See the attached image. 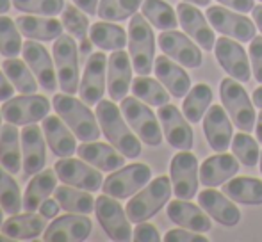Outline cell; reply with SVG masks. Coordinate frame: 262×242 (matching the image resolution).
Instances as JSON below:
<instances>
[{"label":"cell","mask_w":262,"mask_h":242,"mask_svg":"<svg viewBox=\"0 0 262 242\" xmlns=\"http://www.w3.org/2000/svg\"><path fill=\"white\" fill-rule=\"evenodd\" d=\"M154 71H156L159 82L171 93V96L184 98L191 91V77L186 73V69L175 64L168 56L157 57Z\"/></svg>","instance_id":"obj_28"},{"label":"cell","mask_w":262,"mask_h":242,"mask_svg":"<svg viewBox=\"0 0 262 242\" xmlns=\"http://www.w3.org/2000/svg\"><path fill=\"white\" fill-rule=\"evenodd\" d=\"M168 217L171 219L175 225L182 226V228L193 230L198 233H205L210 230L212 223H210L209 215L204 212L200 205H193L191 200H173L166 207Z\"/></svg>","instance_id":"obj_24"},{"label":"cell","mask_w":262,"mask_h":242,"mask_svg":"<svg viewBox=\"0 0 262 242\" xmlns=\"http://www.w3.org/2000/svg\"><path fill=\"white\" fill-rule=\"evenodd\" d=\"M24 59L27 62V66L31 68V71L34 73V77L38 79L39 86L47 91H55L59 86L57 80V71L54 69L55 62H52L49 50L43 45H39L38 41L31 39V41H25L24 49Z\"/></svg>","instance_id":"obj_18"},{"label":"cell","mask_w":262,"mask_h":242,"mask_svg":"<svg viewBox=\"0 0 262 242\" xmlns=\"http://www.w3.org/2000/svg\"><path fill=\"white\" fill-rule=\"evenodd\" d=\"M93 230V223L86 214H66L54 219L47 226L43 239L47 242H80L86 240Z\"/></svg>","instance_id":"obj_15"},{"label":"cell","mask_w":262,"mask_h":242,"mask_svg":"<svg viewBox=\"0 0 262 242\" xmlns=\"http://www.w3.org/2000/svg\"><path fill=\"white\" fill-rule=\"evenodd\" d=\"M189 4H194V6H209L210 0H186Z\"/></svg>","instance_id":"obj_59"},{"label":"cell","mask_w":262,"mask_h":242,"mask_svg":"<svg viewBox=\"0 0 262 242\" xmlns=\"http://www.w3.org/2000/svg\"><path fill=\"white\" fill-rule=\"evenodd\" d=\"M150 178H152V170L146 164L136 162L113 171L105 178L102 189L104 194H109L116 200H125L139 192L150 182Z\"/></svg>","instance_id":"obj_8"},{"label":"cell","mask_w":262,"mask_h":242,"mask_svg":"<svg viewBox=\"0 0 262 242\" xmlns=\"http://www.w3.org/2000/svg\"><path fill=\"white\" fill-rule=\"evenodd\" d=\"M77 155L82 160H86L88 164L95 166L100 171H113L123 167L125 164V155L118 152L114 146H109L105 142L98 141H88L82 142L80 146H77Z\"/></svg>","instance_id":"obj_25"},{"label":"cell","mask_w":262,"mask_h":242,"mask_svg":"<svg viewBox=\"0 0 262 242\" xmlns=\"http://www.w3.org/2000/svg\"><path fill=\"white\" fill-rule=\"evenodd\" d=\"M143 16L159 31H173L179 25L175 9L164 0H145L141 6Z\"/></svg>","instance_id":"obj_38"},{"label":"cell","mask_w":262,"mask_h":242,"mask_svg":"<svg viewBox=\"0 0 262 242\" xmlns=\"http://www.w3.org/2000/svg\"><path fill=\"white\" fill-rule=\"evenodd\" d=\"M157 118L161 119L164 137L173 148L177 150H191L193 148V128L189 127L186 116L180 114V111L171 104H166L159 107Z\"/></svg>","instance_id":"obj_16"},{"label":"cell","mask_w":262,"mask_h":242,"mask_svg":"<svg viewBox=\"0 0 262 242\" xmlns=\"http://www.w3.org/2000/svg\"><path fill=\"white\" fill-rule=\"evenodd\" d=\"M4 208H2V205H0V228H2V225H4Z\"/></svg>","instance_id":"obj_61"},{"label":"cell","mask_w":262,"mask_h":242,"mask_svg":"<svg viewBox=\"0 0 262 242\" xmlns=\"http://www.w3.org/2000/svg\"><path fill=\"white\" fill-rule=\"evenodd\" d=\"M90 39L102 50H121L128 43V36L123 27L113 21H97L90 29Z\"/></svg>","instance_id":"obj_34"},{"label":"cell","mask_w":262,"mask_h":242,"mask_svg":"<svg viewBox=\"0 0 262 242\" xmlns=\"http://www.w3.org/2000/svg\"><path fill=\"white\" fill-rule=\"evenodd\" d=\"M41 130L54 155L62 159V157H72L77 152L75 134L70 130V127L62 121L61 116H47L43 119Z\"/></svg>","instance_id":"obj_27"},{"label":"cell","mask_w":262,"mask_h":242,"mask_svg":"<svg viewBox=\"0 0 262 242\" xmlns=\"http://www.w3.org/2000/svg\"><path fill=\"white\" fill-rule=\"evenodd\" d=\"M73 2H75V6L80 7L84 13L90 14V16L98 13V0H73Z\"/></svg>","instance_id":"obj_53"},{"label":"cell","mask_w":262,"mask_h":242,"mask_svg":"<svg viewBox=\"0 0 262 242\" xmlns=\"http://www.w3.org/2000/svg\"><path fill=\"white\" fill-rule=\"evenodd\" d=\"M223 192L232 201L245 205H262V182L259 178L239 177L223 185Z\"/></svg>","instance_id":"obj_35"},{"label":"cell","mask_w":262,"mask_h":242,"mask_svg":"<svg viewBox=\"0 0 262 242\" xmlns=\"http://www.w3.org/2000/svg\"><path fill=\"white\" fill-rule=\"evenodd\" d=\"M260 173H262V153H260Z\"/></svg>","instance_id":"obj_63"},{"label":"cell","mask_w":262,"mask_h":242,"mask_svg":"<svg viewBox=\"0 0 262 242\" xmlns=\"http://www.w3.org/2000/svg\"><path fill=\"white\" fill-rule=\"evenodd\" d=\"M145 0H100L98 4V16L105 21H120L130 18L143 6Z\"/></svg>","instance_id":"obj_42"},{"label":"cell","mask_w":262,"mask_h":242,"mask_svg":"<svg viewBox=\"0 0 262 242\" xmlns=\"http://www.w3.org/2000/svg\"><path fill=\"white\" fill-rule=\"evenodd\" d=\"M13 240H14L13 237L6 235V233H4V235H0V242H13Z\"/></svg>","instance_id":"obj_60"},{"label":"cell","mask_w":262,"mask_h":242,"mask_svg":"<svg viewBox=\"0 0 262 242\" xmlns=\"http://www.w3.org/2000/svg\"><path fill=\"white\" fill-rule=\"evenodd\" d=\"M95 214L104 228V232L113 240L127 242L132 239V230H130V219L127 215V210H123L116 198L109 196V194H102L95 201Z\"/></svg>","instance_id":"obj_9"},{"label":"cell","mask_w":262,"mask_h":242,"mask_svg":"<svg viewBox=\"0 0 262 242\" xmlns=\"http://www.w3.org/2000/svg\"><path fill=\"white\" fill-rule=\"evenodd\" d=\"M54 62L61 91L79 93V49L72 36L61 34L54 43Z\"/></svg>","instance_id":"obj_7"},{"label":"cell","mask_w":262,"mask_h":242,"mask_svg":"<svg viewBox=\"0 0 262 242\" xmlns=\"http://www.w3.org/2000/svg\"><path fill=\"white\" fill-rule=\"evenodd\" d=\"M252 14H253V20H255V25L259 27L260 34H262V6H255V7H253Z\"/></svg>","instance_id":"obj_54"},{"label":"cell","mask_w":262,"mask_h":242,"mask_svg":"<svg viewBox=\"0 0 262 242\" xmlns=\"http://www.w3.org/2000/svg\"><path fill=\"white\" fill-rule=\"evenodd\" d=\"M57 173L55 170H43L36 173V177L29 182L24 196V208L25 212H36L39 210L41 203L49 200V196L57 187Z\"/></svg>","instance_id":"obj_31"},{"label":"cell","mask_w":262,"mask_h":242,"mask_svg":"<svg viewBox=\"0 0 262 242\" xmlns=\"http://www.w3.org/2000/svg\"><path fill=\"white\" fill-rule=\"evenodd\" d=\"M62 25L66 27V31L77 38L79 41L88 38V29H90V20L82 13V9L77 6H64L62 9Z\"/></svg>","instance_id":"obj_45"},{"label":"cell","mask_w":262,"mask_h":242,"mask_svg":"<svg viewBox=\"0 0 262 242\" xmlns=\"http://www.w3.org/2000/svg\"><path fill=\"white\" fill-rule=\"evenodd\" d=\"M59 180L66 185H72L75 189L82 190H98L104 185L100 170L88 164L82 159H72V157H62L54 166Z\"/></svg>","instance_id":"obj_12"},{"label":"cell","mask_w":262,"mask_h":242,"mask_svg":"<svg viewBox=\"0 0 262 242\" xmlns=\"http://www.w3.org/2000/svg\"><path fill=\"white\" fill-rule=\"evenodd\" d=\"M250 62H252L253 77L262 84V38L255 36L250 43Z\"/></svg>","instance_id":"obj_47"},{"label":"cell","mask_w":262,"mask_h":242,"mask_svg":"<svg viewBox=\"0 0 262 242\" xmlns=\"http://www.w3.org/2000/svg\"><path fill=\"white\" fill-rule=\"evenodd\" d=\"M255 132H257V141L262 144V111H260V114H259V118H257V128H255Z\"/></svg>","instance_id":"obj_57"},{"label":"cell","mask_w":262,"mask_h":242,"mask_svg":"<svg viewBox=\"0 0 262 242\" xmlns=\"http://www.w3.org/2000/svg\"><path fill=\"white\" fill-rule=\"evenodd\" d=\"M217 2L237 13H248L255 7V0H217Z\"/></svg>","instance_id":"obj_50"},{"label":"cell","mask_w":262,"mask_h":242,"mask_svg":"<svg viewBox=\"0 0 262 242\" xmlns=\"http://www.w3.org/2000/svg\"><path fill=\"white\" fill-rule=\"evenodd\" d=\"M198 205L223 226H235L241 221V210L220 190H202L198 194Z\"/></svg>","instance_id":"obj_26"},{"label":"cell","mask_w":262,"mask_h":242,"mask_svg":"<svg viewBox=\"0 0 262 242\" xmlns=\"http://www.w3.org/2000/svg\"><path fill=\"white\" fill-rule=\"evenodd\" d=\"M239 171L237 157H232L230 153H216V155L205 159L200 167V182L205 187H216L228 182L235 177Z\"/></svg>","instance_id":"obj_29"},{"label":"cell","mask_w":262,"mask_h":242,"mask_svg":"<svg viewBox=\"0 0 262 242\" xmlns=\"http://www.w3.org/2000/svg\"><path fill=\"white\" fill-rule=\"evenodd\" d=\"M173 192L171 178L157 177L148 185L143 187L139 192L132 196V200L127 203V215L132 223L148 221L150 217L157 214L162 207L169 201V196Z\"/></svg>","instance_id":"obj_4"},{"label":"cell","mask_w":262,"mask_h":242,"mask_svg":"<svg viewBox=\"0 0 262 242\" xmlns=\"http://www.w3.org/2000/svg\"><path fill=\"white\" fill-rule=\"evenodd\" d=\"M173 192L180 200H193L198 190V160L189 150H182L169 164Z\"/></svg>","instance_id":"obj_11"},{"label":"cell","mask_w":262,"mask_h":242,"mask_svg":"<svg viewBox=\"0 0 262 242\" xmlns=\"http://www.w3.org/2000/svg\"><path fill=\"white\" fill-rule=\"evenodd\" d=\"M107 57L104 52H97L90 56L84 68L82 82L79 86L80 100L86 105H97L105 93V68Z\"/></svg>","instance_id":"obj_17"},{"label":"cell","mask_w":262,"mask_h":242,"mask_svg":"<svg viewBox=\"0 0 262 242\" xmlns=\"http://www.w3.org/2000/svg\"><path fill=\"white\" fill-rule=\"evenodd\" d=\"M132 82L130 56L123 50H114L107 61V93L111 100L121 102L127 96Z\"/></svg>","instance_id":"obj_22"},{"label":"cell","mask_w":262,"mask_h":242,"mask_svg":"<svg viewBox=\"0 0 262 242\" xmlns=\"http://www.w3.org/2000/svg\"><path fill=\"white\" fill-rule=\"evenodd\" d=\"M232 152L237 157V160L241 164H245L246 167L257 166L260 159V150L257 141L248 134V132H243L241 134H235L232 139Z\"/></svg>","instance_id":"obj_44"},{"label":"cell","mask_w":262,"mask_h":242,"mask_svg":"<svg viewBox=\"0 0 262 242\" xmlns=\"http://www.w3.org/2000/svg\"><path fill=\"white\" fill-rule=\"evenodd\" d=\"M43 130H39L38 125H25L20 132L21 137V160H24V173L27 177L43 171L47 162L45 139Z\"/></svg>","instance_id":"obj_21"},{"label":"cell","mask_w":262,"mask_h":242,"mask_svg":"<svg viewBox=\"0 0 262 242\" xmlns=\"http://www.w3.org/2000/svg\"><path fill=\"white\" fill-rule=\"evenodd\" d=\"M221 102H223L225 111L234 121V125L243 132H252L255 128V109L246 94L245 87L235 82V79H225L220 87Z\"/></svg>","instance_id":"obj_6"},{"label":"cell","mask_w":262,"mask_h":242,"mask_svg":"<svg viewBox=\"0 0 262 242\" xmlns=\"http://www.w3.org/2000/svg\"><path fill=\"white\" fill-rule=\"evenodd\" d=\"M21 32L16 21L7 16H0V54L6 57H16L21 52Z\"/></svg>","instance_id":"obj_43"},{"label":"cell","mask_w":262,"mask_h":242,"mask_svg":"<svg viewBox=\"0 0 262 242\" xmlns=\"http://www.w3.org/2000/svg\"><path fill=\"white\" fill-rule=\"evenodd\" d=\"M260 2H262V0H260Z\"/></svg>","instance_id":"obj_64"},{"label":"cell","mask_w":262,"mask_h":242,"mask_svg":"<svg viewBox=\"0 0 262 242\" xmlns=\"http://www.w3.org/2000/svg\"><path fill=\"white\" fill-rule=\"evenodd\" d=\"M20 132L16 125L7 123L0 128V164L11 175H18L21 170V150H20Z\"/></svg>","instance_id":"obj_33"},{"label":"cell","mask_w":262,"mask_h":242,"mask_svg":"<svg viewBox=\"0 0 262 242\" xmlns=\"http://www.w3.org/2000/svg\"><path fill=\"white\" fill-rule=\"evenodd\" d=\"M132 239H134L136 242H159L161 240V235H159L156 226L150 225V223H146V221H143V223H138Z\"/></svg>","instance_id":"obj_49"},{"label":"cell","mask_w":262,"mask_h":242,"mask_svg":"<svg viewBox=\"0 0 262 242\" xmlns=\"http://www.w3.org/2000/svg\"><path fill=\"white\" fill-rule=\"evenodd\" d=\"M59 208H61V205L57 200H45L39 207V214L45 215L47 219H54L59 214Z\"/></svg>","instance_id":"obj_52"},{"label":"cell","mask_w":262,"mask_h":242,"mask_svg":"<svg viewBox=\"0 0 262 242\" xmlns=\"http://www.w3.org/2000/svg\"><path fill=\"white\" fill-rule=\"evenodd\" d=\"M159 46L166 56L186 68H198L202 64V50L179 31H166L159 36Z\"/></svg>","instance_id":"obj_20"},{"label":"cell","mask_w":262,"mask_h":242,"mask_svg":"<svg viewBox=\"0 0 262 242\" xmlns=\"http://www.w3.org/2000/svg\"><path fill=\"white\" fill-rule=\"evenodd\" d=\"M13 6L25 14L55 16L64 9V0H13Z\"/></svg>","instance_id":"obj_46"},{"label":"cell","mask_w":262,"mask_h":242,"mask_svg":"<svg viewBox=\"0 0 262 242\" xmlns=\"http://www.w3.org/2000/svg\"><path fill=\"white\" fill-rule=\"evenodd\" d=\"M2 69L9 80L13 82L14 89L20 91L21 94H32L38 91V82L32 77L31 69L27 68V62L20 61L16 57H7L2 62Z\"/></svg>","instance_id":"obj_39"},{"label":"cell","mask_w":262,"mask_h":242,"mask_svg":"<svg viewBox=\"0 0 262 242\" xmlns=\"http://www.w3.org/2000/svg\"><path fill=\"white\" fill-rule=\"evenodd\" d=\"M204 134L216 153L227 152L232 142V123L223 105H210L204 116Z\"/></svg>","instance_id":"obj_23"},{"label":"cell","mask_w":262,"mask_h":242,"mask_svg":"<svg viewBox=\"0 0 262 242\" xmlns=\"http://www.w3.org/2000/svg\"><path fill=\"white\" fill-rule=\"evenodd\" d=\"M216 59L221 64V68L239 82H248L252 73H250V59L246 56V50L237 43V39H230L228 36H223L214 45Z\"/></svg>","instance_id":"obj_14"},{"label":"cell","mask_w":262,"mask_h":242,"mask_svg":"<svg viewBox=\"0 0 262 242\" xmlns=\"http://www.w3.org/2000/svg\"><path fill=\"white\" fill-rule=\"evenodd\" d=\"M47 230V217L34 212L14 214L2 225V233L13 237L14 240L36 239Z\"/></svg>","instance_id":"obj_30"},{"label":"cell","mask_w":262,"mask_h":242,"mask_svg":"<svg viewBox=\"0 0 262 242\" xmlns=\"http://www.w3.org/2000/svg\"><path fill=\"white\" fill-rule=\"evenodd\" d=\"M177 16H179V23L182 25L184 32L189 34V38H193L200 45V49L214 50L216 36L210 29L207 16H204V13L198 11L194 4L193 6H189L187 2L179 4L177 6Z\"/></svg>","instance_id":"obj_19"},{"label":"cell","mask_w":262,"mask_h":242,"mask_svg":"<svg viewBox=\"0 0 262 242\" xmlns=\"http://www.w3.org/2000/svg\"><path fill=\"white\" fill-rule=\"evenodd\" d=\"M0 205L9 215L20 214V210L24 208L20 187L2 164H0Z\"/></svg>","instance_id":"obj_41"},{"label":"cell","mask_w":262,"mask_h":242,"mask_svg":"<svg viewBox=\"0 0 262 242\" xmlns=\"http://www.w3.org/2000/svg\"><path fill=\"white\" fill-rule=\"evenodd\" d=\"M97 119L100 123L102 134L127 159H136L141 155V142L138 135L132 134L123 119V112L114 105V100H100L97 104Z\"/></svg>","instance_id":"obj_1"},{"label":"cell","mask_w":262,"mask_h":242,"mask_svg":"<svg viewBox=\"0 0 262 242\" xmlns=\"http://www.w3.org/2000/svg\"><path fill=\"white\" fill-rule=\"evenodd\" d=\"M14 93V86L9 80V77L4 73V69L0 71V102H6L9 98H13Z\"/></svg>","instance_id":"obj_51"},{"label":"cell","mask_w":262,"mask_h":242,"mask_svg":"<svg viewBox=\"0 0 262 242\" xmlns=\"http://www.w3.org/2000/svg\"><path fill=\"white\" fill-rule=\"evenodd\" d=\"M253 105L262 109V84H260V87H257V89L253 91Z\"/></svg>","instance_id":"obj_56"},{"label":"cell","mask_w":262,"mask_h":242,"mask_svg":"<svg viewBox=\"0 0 262 242\" xmlns=\"http://www.w3.org/2000/svg\"><path fill=\"white\" fill-rule=\"evenodd\" d=\"M52 104L57 116H61L77 139H80L82 142L98 141L102 134L100 123L82 100H77L68 93H61L54 94Z\"/></svg>","instance_id":"obj_2"},{"label":"cell","mask_w":262,"mask_h":242,"mask_svg":"<svg viewBox=\"0 0 262 242\" xmlns=\"http://www.w3.org/2000/svg\"><path fill=\"white\" fill-rule=\"evenodd\" d=\"M91 45H93V41H91L90 38L82 39V41H80V46H79V52L82 54V56H88V54L91 52Z\"/></svg>","instance_id":"obj_55"},{"label":"cell","mask_w":262,"mask_h":242,"mask_svg":"<svg viewBox=\"0 0 262 242\" xmlns=\"http://www.w3.org/2000/svg\"><path fill=\"white\" fill-rule=\"evenodd\" d=\"M2 118H4V116H2V111H0V125H2ZM0 128H2V127H0Z\"/></svg>","instance_id":"obj_62"},{"label":"cell","mask_w":262,"mask_h":242,"mask_svg":"<svg viewBox=\"0 0 262 242\" xmlns=\"http://www.w3.org/2000/svg\"><path fill=\"white\" fill-rule=\"evenodd\" d=\"M128 56L138 75H150L156 59V38L152 23L143 14L136 13L128 23Z\"/></svg>","instance_id":"obj_3"},{"label":"cell","mask_w":262,"mask_h":242,"mask_svg":"<svg viewBox=\"0 0 262 242\" xmlns=\"http://www.w3.org/2000/svg\"><path fill=\"white\" fill-rule=\"evenodd\" d=\"M11 2H13V0H0V14L7 13V11L11 9Z\"/></svg>","instance_id":"obj_58"},{"label":"cell","mask_w":262,"mask_h":242,"mask_svg":"<svg viewBox=\"0 0 262 242\" xmlns=\"http://www.w3.org/2000/svg\"><path fill=\"white\" fill-rule=\"evenodd\" d=\"M164 242H207V237L198 235L193 230H169L164 235Z\"/></svg>","instance_id":"obj_48"},{"label":"cell","mask_w":262,"mask_h":242,"mask_svg":"<svg viewBox=\"0 0 262 242\" xmlns=\"http://www.w3.org/2000/svg\"><path fill=\"white\" fill-rule=\"evenodd\" d=\"M55 200L59 201L62 210L70 212V214H91L95 210V200L91 196L90 190H75L72 185H61L55 187L54 190Z\"/></svg>","instance_id":"obj_36"},{"label":"cell","mask_w":262,"mask_h":242,"mask_svg":"<svg viewBox=\"0 0 262 242\" xmlns=\"http://www.w3.org/2000/svg\"><path fill=\"white\" fill-rule=\"evenodd\" d=\"M132 94L154 107L169 104V96H171V93L164 89L159 80L150 79L148 75H139L138 79L132 80Z\"/></svg>","instance_id":"obj_37"},{"label":"cell","mask_w":262,"mask_h":242,"mask_svg":"<svg viewBox=\"0 0 262 242\" xmlns=\"http://www.w3.org/2000/svg\"><path fill=\"white\" fill-rule=\"evenodd\" d=\"M210 102H212V89L207 84H196L193 89L187 93L186 100L182 104V112L191 123H198L204 114L209 111Z\"/></svg>","instance_id":"obj_40"},{"label":"cell","mask_w":262,"mask_h":242,"mask_svg":"<svg viewBox=\"0 0 262 242\" xmlns=\"http://www.w3.org/2000/svg\"><path fill=\"white\" fill-rule=\"evenodd\" d=\"M16 25L20 32L29 39L36 41H54L62 34V21L54 20V18H39V16H25L16 18Z\"/></svg>","instance_id":"obj_32"},{"label":"cell","mask_w":262,"mask_h":242,"mask_svg":"<svg viewBox=\"0 0 262 242\" xmlns=\"http://www.w3.org/2000/svg\"><path fill=\"white\" fill-rule=\"evenodd\" d=\"M0 111H2V116L7 123L25 127V125H32L39 119H45L50 111V102L49 98L36 93L21 94V96L6 100Z\"/></svg>","instance_id":"obj_10"},{"label":"cell","mask_w":262,"mask_h":242,"mask_svg":"<svg viewBox=\"0 0 262 242\" xmlns=\"http://www.w3.org/2000/svg\"><path fill=\"white\" fill-rule=\"evenodd\" d=\"M120 109L123 112V118L134 130V134H138V137L143 142H146L148 146L161 144L164 132H161L159 119L152 112V109L148 107V104H145L136 96H125L121 100Z\"/></svg>","instance_id":"obj_5"},{"label":"cell","mask_w":262,"mask_h":242,"mask_svg":"<svg viewBox=\"0 0 262 242\" xmlns=\"http://www.w3.org/2000/svg\"><path fill=\"white\" fill-rule=\"evenodd\" d=\"M205 16L217 32L228 36V38L243 43L252 41L255 38V23L243 14H237V11L234 13L227 7L210 6L205 11Z\"/></svg>","instance_id":"obj_13"}]
</instances>
